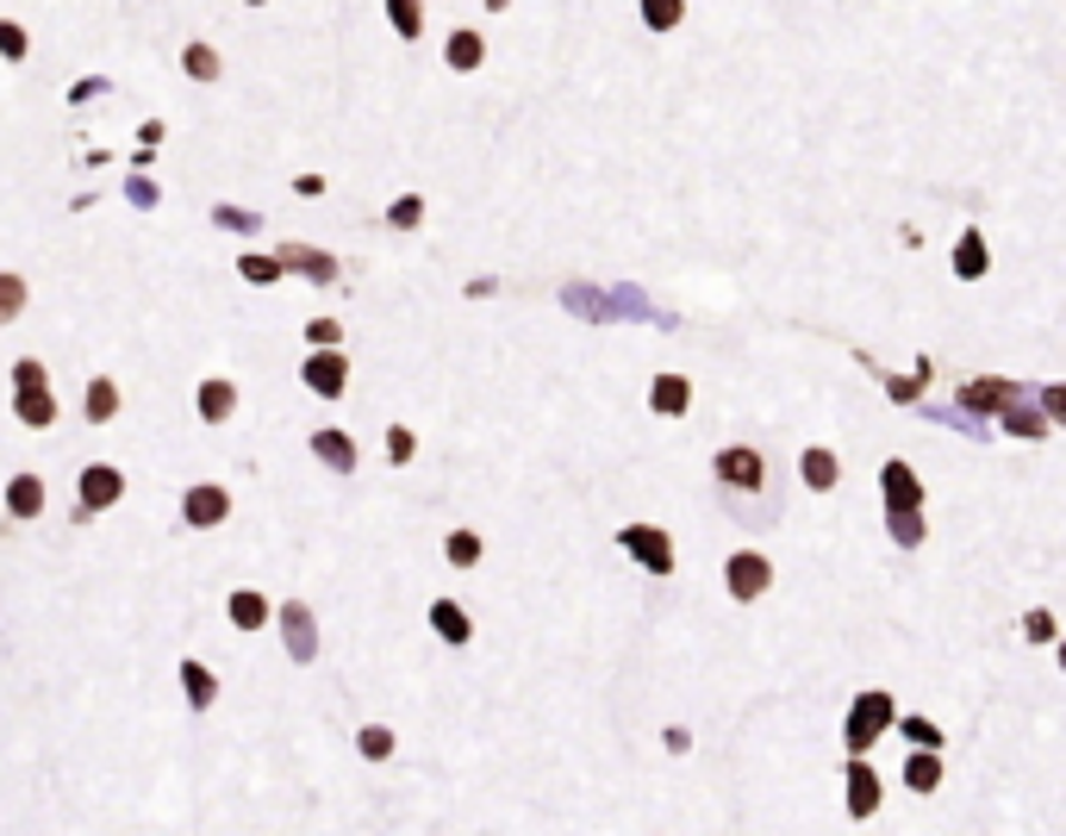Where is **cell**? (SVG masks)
<instances>
[{
  "label": "cell",
  "instance_id": "30bf717a",
  "mask_svg": "<svg viewBox=\"0 0 1066 836\" xmlns=\"http://www.w3.org/2000/svg\"><path fill=\"white\" fill-rule=\"evenodd\" d=\"M181 519H188L194 531H206V524H225V519H231V493L213 488V481H200V488H188V500H181Z\"/></svg>",
  "mask_w": 1066,
  "mask_h": 836
},
{
  "label": "cell",
  "instance_id": "7a4b0ae2",
  "mask_svg": "<svg viewBox=\"0 0 1066 836\" xmlns=\"http://www.w3.org/2000/svg\"><path fill=\"white\" fill-rule=\"evenodd\" d=\"M13 412H19V425H32V431H45V425H57V400H50V381H45V363H13Z\"/></svg>",
  "mask_w": 1066,
  "mask_h": 836
},
{
  "label": "cell",
  "instance_id": "7bdbcfd3",
  "mask_svg": "<svg viewBox=\"0 0 1066 836\" xmlns=\"http://www.w3.org/2000/svg\"><path fill=\"white\" fill-rule=\"evenodd\" d=\"M387 462H412V431L406 425L387 431Z\"/></svg>",
  "mask_w": 1066,
  "mask_h": 836
},
{
  "label": "cell",
  "instance_id": "9c48e42d",
  "mask_svg": "<svg viewBox=\"0 0 1066 836\" xmlns=\"http://www.w3.org/2000/svg\"><path fill=\"white\" fill-rule=\"evenodd\" d=\"M282 637H287V656H294V662H313V656H318L313 606H306V600H287L282 606Z\"/></svg>",
  "mask_w": 1066,
  "mask_h": 836
},
{
  "label": "cell",
  "instance_id": "bcb514c9",
  "mask_svg": "<svg viewBox=\"0 0 1066 836\" xmlns=\"http://www.w3.org/2000/svg\"><path fill=\"white\" fill-rule=\"evenodd\" d=\"M138 138H144V150H157V144H162V126H157V119H144Z\"/></svg>",
  "mask_w": 1066,
  "mask_h": 836
},
{
  "label": "cell",
  "instance_id": "ac0fdd59",
  "mask_svg": "<svg viewBox=\"0 0 1066 836\" xmlns=\"http://www.w3.org/2000/svg\"><path fill=\"white\" fill-rule=\"evenodd\" d=\"M431 631H437L443 643H455V649H462V643L474 637V624H468V612H462L455 600H437V606H431Z\"/></svg>",
  "mask_w": 1066,
  "mask_h": 836
},
{
  "label": "cell",
  "instance_id": "74e56055",
  "mask_svg": "<svg viewBox=\"0 0 1066 836\" xmlns=\"http://www.w3.org/2000/svg\"><path fill=\"white\" fill-rule=\"evenodd\" d=\"M213 225H225V232H263V219L244 213V206H213Z\"/></svg>",
  "mask_w": 1066,
  "mask_h": 836
},
{
  "label": "cell",
  "instance_id": "836d02e7",
  "mask_svg": "<svg viewBox=\"0 0 1066 836\" xmlns=\"http://www.w3.org/2000/svg\"><path fill=\"white\" fill-rule=\"evenodd\" d=\"M924 375H929V363H917V375H879V381H886V394H892L898 406H910V400L924 394Z\"/></svg>",
  "mask_w": 1066,
  "mask_h": 836
},
{
  "label": "cell",
  "instance_id": "6da1fadb",
  "mask_svg": "<svg viewBox=\"0 0 1066 836\" xmlns=\"http://www.w3.org/2000/svg\"><path fill=\"white\" fill-rule=\"evenodd\" d=\"M892 718H898V706H892V694H886V687H873V694H861V699H855V706H848V725H842L848 756L861 761V756H867V742L892 730Z\"/></svg>",
  "mask_w": 1066,
  "mask_h": 836
},
{
  "label": "cell",
  "instance_id": "b9f144b4",
  "mask_svg": "<svg viewBox=\"0 0 1066 836\" xmlns=\"http://www.w3.org/2000/svg\"><path fill=\"white\" fill-rule=\"evenodd\" d=\"M126 200L150 213V206H157V181H150V175H131V181H126Z\"/></svg>",
  "mask_w": 1066,
  "mask_h": 836
},
{
  "label": "cell",
  "instance_id": "5b68a950",
  "mask_svg": "<svg viewBox=\"0 0 1066 836\" xmlns=\"http://www.w3.org/2000/svg\"><path fill=\"white\" fill-rule=\"evenodd\" d=\"M1010 400H1023V387H1017V381H1004V375H979V381H960L955 406L967 412V419H986V412H1004Z\"/></svg>",
  "mask_w": 1066,
  "mask_h": 836
},
{
  "label": "cell",
  "instance_id": "ab89813d",
  "mask_svg": "<svg viewBox=\"0 0 1066 836\" xmlns=\"http://www.w3.org/2000/svg\"><path fill=\"white\" fill-rule=\"evenodd\" d=\"M1023 637H1029V643H1054V612H1042V606H1035V612L1023 618Z\"/></svg>",
  "mask_w": 1066,
  "mask_h": 836
},
{
  "label": "cell",
  "instance_id": "8992f818",
  "mask_svg": "<svg viewBox=\"0 0 1066 836\" xmlns=\"http://www.w3.org/2000/svg\"><path fill=\"white\" fill-rule=\"evenodd\" d=\"M879 493H886V519L892 512H924V481H917L910 462H886L879 469Z\"/></svg>",
  "mask_w": 1066,
  "mask_h": 836
},
{
  "label": "cell",
  "instance_id": "1f68e13d",
  "mask_svg": "<svg viewBox=\"0 0 1066 836\" xmlns=\"http://www.w3.org/2000/svg\"><path fill=\"white\" fill-rule=\"evenodd\" d=\"M443 555H450L455 569H474V562H481V537H474V531H450Z\"/></svg>",
  "mask_w": 1066,
  "mask_h": 836
},
{
  "label": "cell",
  "instance_id": "ba28073f",
  "mask_svg": "<svg viewBox=\"0 0 1066 836\" xmlns=\"http://www.w3.org/2000/svg\"><path fill=\"white\" fill-rule=\"evenodd\" d=\"M299 381H306L313 394L337 400V394L349 387V363L337 356V350H313V356H306V368H299Z\"/></svg>",
  "mask_w": 1066,
  "mask_h": 836
},
{
  "label": "cell",
  "instance_id": "8d00e7d4",
  "mask_svg": "<svg viewBox=\"0 0 1066 836\" xmlns=\"http://www.w3.org/2000/svg\"><path fill=\"white\" fill-rule=\"evenodd\" d=\"M680 13H687L680 0H643V19H649V26H655V32H668V26H680Z\"/></svg>",
  "mask_w": 1066,
  "mask_h": 836
},
{
  "label": "cell",
  "instance_id": "277c9868",
  "mask_svg": "<svg viewBox=\"0 0 1066 836\" xmlns=\"http://www.w3.org/2000/svg\"><path fill=\"white\" fill-rule=\"evenodd\" d=\"M618 550H630L649 574H674V543H668V531H655V524H624V531H618Z\"/></svg>",
  "mask_w": 1066,
  "mask_h": 836
},
{
  "label": "cell",
  "instance_id": "60d3db41",
  "mask_svg": "<svg viewBox=\"0 0 1066 836\" xmlns=\"http://www.w3.org/2000/svg\"><path fill=\"white\" fill-rule=\"evenodd\" d=\"M26 50H32V38L19 32L13 19H0V57H26Z\"/></svg>",
  "mask_w": 1066,
  "mask_h": 836
},
{
  "label": "cell",
  "instance_id": "4dcf8cb0",
  "mask_svg": "<svg viewBox=\"0 0 1066 836\" xmlns=\"http://www.w3.org/2000/svg\"><path fill=\"white\" fill-rule=\"evenodd\" d=\"M237 275H244V282H256V287H275L282 282V268H275V256H237Z\"/></svg>",
  "mask_w": 1066,
  "mask_h": 836
},
{
  "label": "cell",
  "instance_id": "f35d334b",
  "mask_svg": "<svg viewBox=\"0 0 1066 836\" xmlns=\"http://www.w3.org/2000/svg\"><path fill=\"white\" fill-rule=\"evenodd\" d=\"M306 337H313V350H337V344H344V325H337V318H313Z\"/></svg>",
  "mask_w": 1066,
  "mask_h": 836
},
{
  "label": "cell",
  "instance_id": "f546056e",
  "mask_svg": "<svg viewBox=\"0 0 1066 836\" xmlns=\"http://www.w3.org/2000/svg\"><path fill=\"white\" fill-rule=\"evenodd\" d=\"M886 531H892V543H905V550H917V543H924V512H892V519H886Z\"/></svg>",
  "mask_w": 1066,
  "mask_h": 836
},
{
  "label": "cell",
  "instance_id": "7402d4cb",
  "mask_svg": "<svg viewBox=\"0 0 1066 836\" xmlns=\"http://www.w3.org/2000/svg\"><path fill=\"white\" fill-rule=\"evenodd\" d=\"M905 787H910V793H936V787H941V756H924V749H910V761H905Z\"/></svg>",
  "mask_w": 1066,
  "mask_h": 836
},
{
  "label": "cell",
  "instance_id": "ffe728a7",
  "mask_svg": "<svg viewBox=\"0 0 1066 836\" xmlns=\"http://www.w3.org/2000/svg\"><path fill=\"white\" fill-rule=\"evenodd\" d=\"M799 474H805V488H811V493H830L836 474H842V462H836L830 450H805V456H799Z\"/></svg>",
  "mask_w": 1066,
  "mask_h": 836
},
{
  "label": "cell",
  "instance_id": "f6af8a7d",
  "mask_svg": "<svg viewBox=\"0 0 1066 836\" xmlns=\"http://www.w3.org/2000/svg\"><path fill=\"white\" fill-rule=\"evenodd\" d=\"M1066 412V387H1048V394H1042V419H1060Z\"/></svg>",
  "mask_w": 1066,
  "mask_h": 836
},
{
  "label": "cell",
  "instance_id": "4316f807",
  "mask_svg": "<svg viewBox=\"0 0 1066 836\" xmlns=\"http://www.w3.org/2000/svg\"><path fill=\"white\" fill-rule=\"evenodd\" d=\"M26 301H32V294H26V282H19L13 268H0V325H13V318L26 313Z\"/></svg>",
  "mask_w": 1066,
  "mask_h": 836
},
{
  "label": "cell",
  "instance_id": "52a82bcc",
  "mask_svg": "<svg viewBox=\"0 0 1066 836\" xmlns=\"http://www.w3.org/2000/svg\"><path fill=\"white\" fill-rule=\"evenodd\" d=\"M119 493H126V474L112 469V462L81 469V512H88V519H95V512H107V505H119Z\"/></svg>",
  "mask_w": 1066,
  "mask_h": 836
},
{
  "label": "cell",
  "instance_id": "cb8c5ba5",
  "mask_svg": "<svg viewBox=\"0 0 1066 836\" xmlns=\"http://www.w3.org/2000/svg\"><path fill=\"white\" fill-rule=\"evenodd\" d=\"M231 624H237V631H263V624H268V600H263V593H250V587L231 593Z\"/></svg>",
  "mask_w": 1066,
  "mask_h": 836
},
{
  "label": "cell",
  "instance_id": "4fadbf2b",
  "mask_svg": "<svg viewBox=\"0 0 1066 836\" xmlns=\"http://www.w3.org/2000/svg\"><path fill=\"white\" fill-rule=\"evenodd\" d=\"M879 812V774L867 761H848V818H873Z\"/></svg>",
  "mask_w": 1066,
  "mask_h": 836
},
{
  "label": "cell",
  "instance_id": "d590c367",
  "mask_svg": "<svg viewBox=\"0 0 1066 836\" xmlns=\"http://www.w3.org/2000/svg\"><path fill=\"white\" fill-rule=\"evenodd\" d=\"M387 19H393V32H399V38H418L424 32V13L412 7V0H387Z\"/></svg>",
  "mask_w": 1066,
  "mask_h": 836
},
{
  "label": "cell",
  "instance_id": "f1b7e54d",
  "mask_svg": "<svg viewBox=\"0 0 1066 836\" xmlns=\"http://www.w3.org/2000/svg\"><path fill=\"white\" fill-rule=\"evenodd\" d=\"M181 63H188L194 81H219V50H213V45H188V50H181Z\"/></svg>",
  "mask_w": 1066,
  "mask_h": 836
},
{
  "label": "cell",
  "instance_id": "9a60e30c",
  "mask_svg": "<svg viewBox=\"0 0 1066 836\" xmlns=\"http://www.w3.org/2000/svg\"><path fill=\"white\" fill-rule=\"evenodd\" d=\"M649 406L668 412V419H680V412L692 406V381L687 375H655L649 381Z\"/></svg>",
  "mask_w": 1066,
  "mask_h": 836
},
{
  "label": "cell",
  "instance_id": "7c38bea8",
  "mask_svg": "<svg viewBox=\"0 0 1066 836\" xmlns=\"http://www.w3.org/2000/svg\"><path fill=\"white\" fill-rule=\"evenodd\" d=\"M718 481H730L737 493H754L761 481H768V462L754 456V450H723V456H718Z\"/></svg>",
  "mask_w": 1066,
  "mask_h": 836
},
{
  "label": "cell",
  "instance_id": "e0dca14e",
  "mask_svg": "<svg viewBox=\"0 0 1066 836\" xmlns=\"http://www.w3.org/2000/svg\"><path fill=\"white\" fill-rule=\"evenodd\" d=\"M7 512H13V519H38V512H45V481H38V474H13V481H7Z\"/></svg>",
  "mask_w": 1066,
  "mask_h": 836
},
{
  "label": "cell",
  "instance_id": "ee69618b",
  "mask_svg": "<svg viewBox=\"0 0 1066 836\" xmlns=\"http://www.w3.org/2000/svg\"><path fill=\"white\" fill-rule=\"evenodd\" d=\"M294 194L299 200H318V194H325V175H294Z\"/></svg>",
  "mask_w": 1066,
  "mask_h": 836
},
{
  "label": "cell",
  "instance_id": "d4e9b609",
  "mask_svg": "<svg viewBox=\"0 0 1066 836\" xmlns=\"http://www.w3.org/2000/svg\"><path fill=\"white\" fill-rule=\"evenodd\" d=\"M986 263H991V256H986V237H979V232H960V244H955V275H967V282H973V275H986Z\"/></svg>",
  "mask_w": 1066,
  "mask_h": 836
},
{
  "label": "cell",
  "instance_id": "d6986e66",
  "mask_svg": "<svg viewBox=\"0 0 1066 836\" xmlns=\"http://www.w3.org/2000/svg\"><path fill=\"white\" fill-rule=\"evenodd\" d=\"M181 694H188V706H194V711H206L213 699H219V680H213V668L188 656V662H181Z\"/></svg>",
  "mask_w": 1066,
  "mask_h": 836
},
{
  "label": "cell",
  "instance_id": "83f0119b",
  "mask_svg": "<svg viewBox=\"0 0 1066 836\" xmlns=\"http://www.w3.org/2000/svg\"><path fill=\"white\" fill-rule=\"evenodd\" d=\"M892 725L910 737V749H924V756H936V749H941V730L929 725V718H917V711H910V718H892Z\"/></svg>",
  "mask_w": 1066,
  "mask_h": 836
},
{
  "label": "cell",
  "instance_id": "8fae6325",
  "mask_svg": "<svg viewBox=\"0 0 1066 836\" xmlns=\"http://www.w3.org/2000/svg\"><path fill=\"white\" fill-rule=\"evenodd\" d=\"M275 268H294V275H306V282H337V256H325V250H313V244H282L275 250Z\"/></svg>",
  "mask_w": 1066,
  "mask_h": 836
},
{
  "label": "cell",
  "instance_id": "3957f363",
  "mask_svg": "<svg viewBox=\"0 0 1066 836\" xmlns=\"http://www.w3.org/2000/svg\"><path fill=\"white\" fill-rule=\"evenodd\" d=\"M723 587H730V600H761V593H768L773 587V569H768V555L761 550H737L730 555V562H723Z\"/></svg>",
  "mask_w": 1066,
  "mask_h": 836
},
{
  "label": "cell",
  "instance_id": "e575fe53",
  "mask_svg": "<svg viewBox=\"0 0 1066 836\" xmlns=\"http://www.w3.org/2000/svg\"><path fill=\"white\" fill-rule=\"evenodd\" d=\"M356 749H362V756H368V761H387V756H393V730H387V725H368V730H356Z\"/></svg>",
  "mask_w": 1066,
  "mask_h": 836
},
{
  "label": "cell",
  "instance_id": "484cf974",
  "mask_svg": "<svg viewBox=\"0 0 1066 836\" xmlns=\"http://www.w3.org/2000/svg\"><path fill=\"white\" fill-rule=\"evenodd\" d=\"M450 69H481V57H486V38L481 32H450Z\"/></svg>",
  "mask_w": 1066,
  "mask_h": 836
},
{
  "label": "cell",
  "instance_id": "d6a6232c",
  "mask_svg": "<svg viewBox=\"0 0 1066 836\" xmlns=\"http://www.w3.org/2000/svg\"><path fill=\"white\" fill-rule=\"evenodd\" d=\"M387 225H393V232H418V225H424V200H418V194L393 200V206H387Z\"/></svg>",
  "mask_w": 1066,
  "mask_h": 836
},
{
  "label": "cell",
  "instance_id": "44dd1931",
  "mask_svg": "<svg viewBox=\"0 0 1066 836\" xmlns=\"http://www.w3.org/2000/svg\"><path fill=\"white\" fill-rule=\"evenodd\" d=\"M998 425L1004 431H1010V437H1048V419H1042V412H1035V406H1023V400H1010V406H1004L998 412Z\"/></svg>",
  "mask_w": 1066,
  "mask_h": 836
},
{
  "label": "cell",
  "instance_id": "603a6c76",
  "mask_svg": "<svg viewBox=\"0 0 1066 836\" xmlns=\"http://www.w3.org/2000/svg\"><path fill=\"white\" fill-rule=\"evenodd\" d=\"M81 412H88V419H95V425H107L112 412H119V381H88V400H81Z\"/></svg>",
  "mask_w": 1066,
  "mask_h": 836
},
{
  "label": "cell",
  "instance_id": "5bb4252c",
  "mask_svg": "<svg viewBox=\"0 0 1066 836\" xmlns=\"http://www.w3.org/2000/svg\"><path fill=\"white\" fill-rule=\"evenodd\" d=\"M313 456L325 462V469H337V474H356V443L344 437V431H313Z\"/></svg>",
  "mask_w": 1066,
  "mask_h": 836
},
{
  "label": "cell",
  "instance_id": "2e32d148",
  "mask_svg": "<svg viewBox=\"0 0 1066 836\" xmlns=\"http://www.w3.org/2000/svg\"><path fill=\"white\" fill-rule=\"evenodd\" d=\"M231 412H237V387H231V381H225V375L200 381V419H206V425H225Z\"/></svg>",
  "mask_w": 1066,
  "mask_h": 836
}]
</instances>
